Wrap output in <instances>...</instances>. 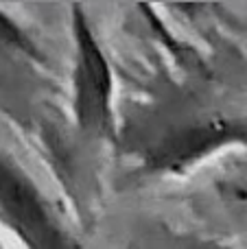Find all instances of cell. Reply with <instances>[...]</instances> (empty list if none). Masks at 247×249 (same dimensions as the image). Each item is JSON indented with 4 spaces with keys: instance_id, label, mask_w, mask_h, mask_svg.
Returning a JSON list of instances; mask_svg holds the SVG:
<instances>
[{
    "instance_id": "obj_1",
    "label": "cell",
    "mask_w": 247,
    "mask_h": 249,
    "mask_svg": "<svg viewBox=\"0 0 247 249\" xmlns=\"http://www.w3.org/2000/svg\"><path fill=\"white\" fill-rule=\"evenodd\" d=\"M72 70H70V109L74 124L88 136H116L114 72L99 33L83 9H72Z\"/></svg>"
},
{
    "instance_id": "obj_2",
    "label": "cell",
    "mask_w": 247,
    "mask_h": 249,
    "mask_svg": "<svg viewBox=\"0 0 247 249\" xmlns=\"http://www.w3.org/2000/svg\"><path fill=\"white\" fill-rule=\"evenodd\" d=\"M0 225L24 249H79L29 173L0 149Z\"/></svg>"
},
{
    "instance_id": "obj_3",
    "label": "cell",
    "mask_w": 247,
    "mask_h": 249,
    "mask_svg": "<svg viewBox=\"0 0 247 249\" xmlns=\"http://www.w3.org/2000/svg\"><path fill=\"white\" fill-rule=\"evenodd\" d=\"M0 44L11 48L13 53H20L33 64H46V57H44L42 48L37 46V42L2 9H0Z\"/></svg>"
},
{
    "instance_id": "obj_4",
    "label": "cell",
    "mask_w": 247,
    "mask_h": 249,
    "mask_svg": "<svg viewBox=\"0 0 247 249\" xmlns=\"http://www.w3.org/2000/svg\"><path fill=\"white\" fill-rule=\"evenodd\" d=\"M0 249H4V245H2V241H0Z\"/></svg>"
}]
</instances>
